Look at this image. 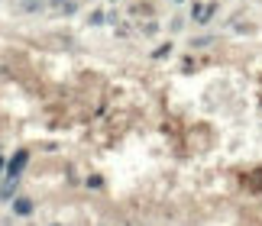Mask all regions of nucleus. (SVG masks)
<instances>
[{"label":"nucleus","mask_w":262,"mask_h":226,"mask_svg":"<svg viewBox=\"0 0 262 226\" xmlns=\"http://www.w3.org/2000/svg\"><path fill=\"white\" fill-rule=\"evenodd\" d=\"M26 162H29V155H26V152H16V155H13V162L7 165V174H10V181H16V174L26 168Z\"/></svg>","instance_id":"nucleus-1"},{"label":"nucleus","mask_w":262,"mask_h":226,"mask_svg":"<svg viewBox=\"0 0 262 226\" xmlns=\"http://www.w3.org/2000/svg\"><path fill=\"white\" fill-rule=\"evenodd\" d=\"M13 213H19V217H29V213H33V200L16 197V200H13Z\"/></svg>","instance_id":"nucleus-2"},{"label":"nucleus","mask_w":262,"mask_h":226,"mask_svg":"<svg viewBox=\"0 0 262 226\" xmlns=\"http://www.w3.org/2000/svg\"><path fill=\"white\" fill-rule=\"evenodd\" d=\"M249 184H256V188H262V171H253V174H249Z\"/></svg>","instance_id":"nucleus-3"},{"label":"nucleus","mask_w":262,"mask_h":226,"mask_svg":"<svg viewBox=\"0 0 262 226\" xmlns=\"http://www.w3.org/2000/svg\"><path fill=\"white\" fill-rule=\"evenodd\" d=\"M13 188H16V181H7V188L0 191V197H10V194H13Z\"/></svg>","instance_id":"nucleus-4"},{"label":"nucleus","mask_w":262,"mask_h":226,"mask_svg":"<svg viewBox=\"0 0 262 226\" xmlns=\"http://www.w3.org/2000/svg\"><path fill=\"white\" fill-rule=\"evenodd\" d=\"M0 168H4V159H0Z\"/></svg>","instance_id":"nucleus-5"}]
</instances>
